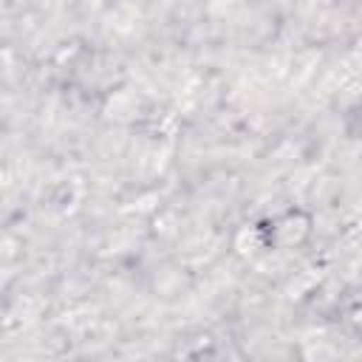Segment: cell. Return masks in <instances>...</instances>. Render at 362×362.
I'll return each mask as SVG.
<instances>
[]
</instances>
